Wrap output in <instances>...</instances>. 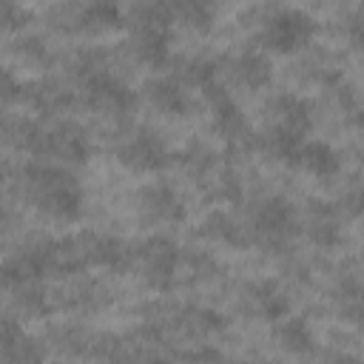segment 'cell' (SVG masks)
<instances>
[{
  "label": "cell",
  "instance_id": "cell-1",
  "mask_svg": "<svg viewBox=\"0 0 364 364\" xmlns=\"http://www.w3.org/2000/svg\"><path fill=\"white\" fill-rule=\"evenodd\" d=\"M20 182L28 199L51 219L77 222L82 216V188L68 171L46 162H28L20 173Z\"/></svg>",
  "mask_w": 364,
  "mask_h": 364
},
{
  "label": "cell",
  "instance_id": "cell-2",
  "mask_svg": "<svg viewBox=\"0 0 364 364\" xmlns=\"http://www.w3.org/2000/svg\"><path fill=\"white\" fill-rule=\"evenodd\" d=\"M171 3H136L131 9V46L148 65H162L171 46Z\"/></svg>",
  "mask_w": 364,
  "mask_h": 364
},
{
  "label": "cell",
  "instance_id": "cell-3",
  "mask_svg": "<svg viewBox=\"0 0 364 364\" xmlns=\"http://www.w3.org/2000/svg\"><path fill=\"white\" fill-rule=\"evenodd\" d=\"M134 262L139 264L145 284L165 293L176 282V273L182 267V250L168 236H151L134 250Z\"/></svg>",
  "mask_w": 364,
  "mask_h": 364
},
{
  "label": "cell",
  "instance_id": "cell-4",
  "mask_svg": "<svg viewBox=\"0 0 364 364\" xmlns=\"http://www.w3.org/2000/svg\"><path fill=\"white\" fill-rule=\"evenodd\" d=\"M313 37V20L307 11L284 6L276 9L264 23H262V43L279 54H290L301 46H307Z\"/></svg>",
  "mask_w": 364,
  "mask_h": 364
},
{
  "label": "cell",
  "instance_id": "cell-5",
  "mask_svg": "<svg viewBox=\"0 0 364 364\" xmlns=\"http://www.w3.org/2000/svg\"><path fill=\"white\" fill-rule=\"evenodd\" d=\"M296 233L293 205L282 196H267L253 210V239L264 247H284Z\"/></svg>",
  "mask_w": 364,
  "mask_h": 364
},
{
  "label": "cell",
  "instance_id": "cell-6",
  "mask_svg": "<svg viewBox=\"0 0 364 364\" xmlns=\"http://www.w3.org/2000/svg\"><path fill=\"white\" fill-rule=\"evenodd\" d=\"M48 259H51V239L17 250L14 256L0 262V287L20 290L37 284L48 273Z\"/></svg>",
  "mask_w": 364,
  "mask_h": 364
},
{
  "label": "cell",
  "instance_id": "cell-7",
  "mask_svg": "<svg viewBox=\"0 0 364 364\" xmlns=\"http://www.w3.org/2000/svg\"><path fill=\"white\" fill-rule=\"evenodd\" d=\"M82 94L91 108L105 111V114H128L136 105V94L119 77H114L108 71H97V74L85 77Z\"/></svg>",
  "mask_w": 364,
  "mask_h": 364
},
{
  "label": "cell",
  "instance_id": "cell-8",
  "mask_svg": "<svg viewBox=\"0 0 364 364\" xmlns=\"http://www.w3.org/2000/svg\"><path fill=\"white\" fill-rule=\"evenodd\" d=\"M117 159H119L125 168H131V171L151 173V171H159V168L168 165L171 151H168V145H165L154 131H136V134H131L125 142H119Z\"/></svg>",
  "mask_w": 364,
  "mask_h": 364
},
{
  "label": "cell",
  "instance_id": "cell-9",
  "mask_svg": "<svg viewBox=\"0 0 364 364\" xmlns=\"http://www.w3.org/2000/svg\"><path fill=\"white\" fill-rule=\"evenodd\" d=\"M139 208L148 222L154 225H173L185 219L182 196L171 182H151L139 191Z\"/></svg>",
  "mask_w": 364,
  "mask_h": 364
},
{
  "label": "cell",
  "instance_id": "cell-10",
  "mask_svg": "<svg viewBox=\"0 0 364 364\" xmlns=\"http://www.w3.org/2000/svg\"><path fill=\"white\" fill-rule=\"evenodd\" d=\"M208 100H210V114H213V131L219 136H225L228 142H242L247 139V122L242 108L233 102V97L222 88V85H208L205 88Z\"/></svg>",
  "mask_w": 364,
  "mask_h": 364
},
{
  "label": "cell",
  "instance_id": "cell-11",
  "mask_svg": "<svg viewBox=\"0 0 364 364\" xmlns=\"http://www.w3.org/2000/svg\"><path fill=\"white\" fill-rule=\"evenodd\" d=\"M0 358L3 364H46L40 344L31 341L14 318H0Z\"/></svg>",
  "mask_w": 364,
  "mask_h": 364
},
{
  "label": "cell",
  "instance_id": "cell-12",
  "mask_svg": "<svg viewBox=\"0 0 364 364\" xmlns=\"http://www.w3.org/2000/svg\"><path fill=\"white\" fill-rule=\"evenodd\" d=\"M85 236V256L88 267H111V270H125L134 262V250L108 233H82Z\"/></svg>",
  "mask_w": 364,
  "mask_h": 364
},
{
  "label": "cell",
  "instance_id": "cell-13",
  "mask_svg": "<svg viewBox=\"0 0 364 364\" xmlns=\"http://www.w3.org/2000/svg\"><path fill=\"white\" fill-rule=\"evenodd\" d=\"M270 114H273V128H282L287 134H296L304 139V134L313 125V111L310 102L299 94H279L270 102Z\"/></svg>",
  "mask_w": 364,
  "mask_h": 364
},
{
  "label": "cell",
  "instance_id": "cell-14",
  "mask_svg": "<svg viewBox=\"0 0 364 364\" xmlns=\"http://www.w3.org/2000/svg\"><path fill=\"white\" fill-rule=\"evenodd\" d=\"M88 139L82 134V128H77L74 122H60L57 128H48V136H46V154L43 156H57L63 162H85L88 159Z\"/></svg>",
  "mask_w": 364,
  "mask_h": 364
},
{
  "label": "cell",
  "instance_id": "cell-15",
  "mask_svg": "<svg viewBox=\"0 0 364 364\" xmlns=\"http://www.w3.org/2000/svg\"><path fill=\"white\" fill-rule=\"evenodd\" d=\"M65 20L82 31H105L122 26V9L114 3H88V6H63Z\"/></svg>",
  "mask_w": 364,
  "mask_h": 364
},
{
  "label": "cell",
  "instance_id": "cell-16",
  "mask_svg": "<svg viewBox=\"0 0 364 364\" xmlns=\"http://www.w3.org/2000/svg\"><path fill=\"white\" fill-rule=\"evenodd\" d=\"M247 307L267 321H279L287 316L290 299L284 296V290L273 279H262V282H253L247 287Z\"/></svg>",
  "mask_w": 364,
  "mask_h": 364
},
{
  "label": "cell",
  "instance_id": "cell-17",
  "mask_svg": "<svg viewBox=\"0 0 364 364\" xmlns=\"http://www.w3.org/2000/svg\"><path fill=\"white\" fill-rule=\"evenodd\" d=\"M307 233L318 247H336L341 242V219L338 208L330 202H310Z\"/></svg>",
  "mask_w": 364,
  "mask_h": 364
},
{
  "label": "cell",
  "instance_id": "cell-18",
  "mask_svg": "<svg viewBox=\"0 0 364 364\" xmlns=\"http://www.w3.org/2000/svg\"><path fill=\"white\" fill-rule=\"evenodd\" d=\"M233 77H236L239 85H245L250 91H259V88H267L270 85L273 65H270L267 54H262L256 48H247V51H242L233 60Z\"/></svg>",
  "mask_w": 364,
  "mask_h": 364
},
{
  "label": "cell",
  "instance_id": "cell-19",
  "mask_svg": "<svg viewBox=\"0 0 364 364\" xmlns=\"http://www.w3.org/2000/svg\"><path fill=\"white\" fill-rule=\"evenodd\" d=\"M145 97L162 114H171V117L188 114V94H185V88L173 77H154V80H148L145 82Z\"/></svg>",
  "mask_w": 364,
  "mask_h": 364
},
{
  "label": "cell",
  "instance_id": "cell-20",
  "mask_svg": "<svg viewBox=\"0 0 364 364\" xmlns=\"http://www.w3.org/2000/svg\"><path fill=\"white\" fill-rule=\"evenodd\" d=\"M296 165L304 168L307 173L318 176V179H327V176H336L341 162H338V154L321 142V139H313V142H301L299 148V156H296Z\"/></svg>",
  "mask_w": 364,
  "mask_h": 364
},
{
  "label": "cell",
  "instance_id": "cell-21",
  "mask_svg": "<svg viewBox=\"0 0 364 364\" xmlns=\"http://www.w3.org/2000/svg\"><path fill=\"white\" fill-rule=\"evenodd\" d=\"M196 233H199L202 239H213V242L233 245V247H239V245H247V242H250V239L245 236V230L239 228V222H236L233 216H228L225 210H210V213L199 222Z\"/></svg>",
  "mask_w": 364,
  "mask_h": 364
},
{
  "label": "cell",
  "instance_id": "cell-22",
  "mask_svg": "<svg viewBox=\"0 0 364 364\" xmlns=\"http://www.w3.org/2000/svg\"><path fill=\"white\" fill-rule=\"evenodd\" d=\"M276 338H279V344H282L287 353H296V355L313 353V347H316L313 330H310V324H307L301 316H284V318H279Z\"/></svg>",
  "mask_w": 364,
  "mask_h": 364
},
{
  "label": "cell",
  "instance_id": "cell-23",
  "mask_svg": "<svg viewBox=\"0 0 364 364\" xmlns=\"http://www.w3.org/2000/svg\"><path fill=\"white\" fill-rule=\"evenodd\" d=\"M176 324L191 333V336H213L225 327V318L210 310V307H196V304H185L182 310H176Z\"/></svg>",
  "mask_w": 364,
  "mask_h": 364
},
{
  "label": "cell",
  "instance_id": "cell-24",
  "mask_svg": "<svg viewBox=\"0 0 364 364\" xmlns=\"http://www.w3.org/2000/svg\"><path fill=\"white\" fill-rule=\"evenodd\" d=\"M301 136H296V134H287V131H282V128H267L262 136H259V148L264 151V154H270L273 159H279V162H287V165H296V156H299V148H301Z\"/></svg>",
  "mask_w": 364,
  "mask_h": 364
},
{
  "label": "cell",
  "instance_id": "cell-25",
  "mask_svg": "<svg viewBox=\"0 0 364 364\" xmlns=\"http://www.w3.org/2000/svg\"><path fill=\"white\" fill-rule=\"evenodd\" d=\"M213 77H216V65H213V60H208V57H185L182 63H179V68H176V74H173V80L185 88V85H193V88H208V85H213Z\"/></svg>",
  "mask_w": 364,
  "mask_h": 364
},
{
  "label": "cell",
  "instance_id": "cell-26",
  "mask_svg": "<svg viewBox=\"0 0 364 364\" xmlns=\"http://www.w3.org/2000/svg\"><path fill=\"white\" fill-rule=\"evenodd\" d=\"M171 17L188 28L208 31L213 23V6L202 0H179V3H171Z\"/></svg>",
  "mask_w": 364,
  "mask_h": 364
},
{
  "label": "cell",
  "instance_id": "cell-27",
  "mask_svg": "<svg viewBox=\"0 0 364 364\" xmlns=\"http://www.w3.org/2000/svg\"><path fill=\"white\" fill-rule=\"evenodd\" d=\"M205 179H208V193L219 202H236L242 196V182H239L233 168H216L213 165L205 173Z\"/></svg>",
  "mask_w": 364,
  "mask_h": 364
},
{
  "label": "cell",
  "instance_id": "cell-28",
  "mask_svg": "<svg viewBox=\"0 0 364 364\" xmlns=\"http://www.w3.org/2000/svg\"><path fill=\"white\" fill-rule=\"evenodd\" d=\"M26 97L40 111H57V108H65L71 102V94L57 82H34V85L26 88Z\"/></svg>",
  "mask_w": 364,
  "mask_h": 364
},
{
  "label": "cell",
  "instance_id": "cell-29",
  "mask_svg": "<svg viewBox=\"0 0 364 364\" xmlns=\"http://www.w3.org/2000/svg\"><path fill=\"white\" fill-rule=\"evenodd\" d=\"M182 264H188V270H191L196 279H210V276L216 273V262H213V256H208V253H193L188 262L182 259Z\"/></svg>",
  "mask_w": 364,
  "mask_h": 364
},
{
  "label": "cell",
  "instance_id": "cell-30",
  "mask_svg": "<svg viewBox=\"0 0 364 364\" xmlns=\"http://www.w3.org/2000/svg\"><path fill=\"white\" fill-rule=\"evenodd\" d=\"M20 23H26V9L17 3H0V28H17Z\"/></svg>",
  "mask_w": 364,
  "mask_h": 364
},
{
  "label": "cell",
  "instance_id": "cell-31",
  "mask_svg": "<svg viewBox=\"0 0 364 364\" xmlns=\"http://www.w3.org/2000/svg\"><path fill=\"white\" fill-rule=\"evenodd\" d=\"M23 94V85L17 82V77L0 65V100H17Z\"/></svg>",
  "mask_w": 364,
  "mask_h": 364
},
{
  "label": "cell",
  "instance_id": "cell-32",
  "mask_svg": "<svg viewBox=\"0 0 364 364\" xmlns=\"http://www.w3.org/2000/svg\"><path fill=\"white\" fill-rule=\"evenodd\" d=\"M17 51H20L23 57H37V60L46 57V46H43L40 37H23V40L17 43Z\"/></svg>",
  "mask_w": 364,
  "mask_h": 364
},
{
  "label": "cell",
  "instance_id": "cell-33",
  "mask_svg": "<svg viewBox=\"0 0 364 364\" xmlns=\"http://www.w3.org/2000/svg\"><path fill=\"white\" fill-rule=\"evenodd\" d=\"M6 222H9V216H6V208L0 205V247H3V230H6Z\"/></svg>",
  "mask_w": 364,
  "mask_h": 364
},
{
  "label": "cell",
  "instance_id": "cell-34",
  "mask_svg": "<svg viewBox=\"0 0 364 364\" xmlns=\"http://www.w3.org/2000/svg\"><path fill=\"white\" fill-rule=\"evenodd\" d=\"M216 364H250V361H239V358H228V361H216Z\"/></svg>",
  "mask_w": 364,
  "mask_h": 364
},
{
  "label": "cell",
  "instance_id": "cell-35",
  "mask_svg": "<svg viewBox=\"0 0 364 364\" xmlns=\"http://www.w3.org/2000/svg\"><path fill=\"white\" fill-rule=\"evenodd\" d=\"M341 364H358V361H355V358H344Z\"/></svg>",
  "mask_w": 364,
  "mask_h": 364
},
{
  "label": "cell",
  "instance_id": "cell-36",
  "mask_svg": "<svg viewBox=\"0 0 364 364\" xmlns=\"http://www.w3.org/2000/svg\"><path fill=\"white\" fill-rule=\"evenodd\" d=\"M6 128V119H3V111H0V131Z\"/></svg>",
  "mask_w": 364,
  "mask_h": 364
}]
</instances>
